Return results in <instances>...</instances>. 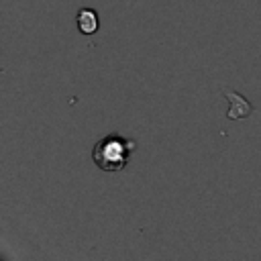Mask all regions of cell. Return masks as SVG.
Here are the masks:
<instances>
[{
	"label": "cell",
	"mask_w": 261,
	"mask_h": 261,
	"mask_svg": "<svg viewBox=\"0 0 261 261\" xmlns=\"http://www.w3.org/2000/svg\"><path fill=\"white\" fill-rule=\"evenodd\" d=\"M137 151V141L120 135H106L92 147V161L98 169L106 173H118L128 163Z\"/></svg>",
	"instance_id": "cell-1"
},
{
	"label": "cell",
	"mask_w": 261,
	"mask_h": 261,
	"mask_svg": "<svg viewBox=\"0 0 261 261\" xmlns=\"http://www.w3.org/2000/svg\"><path fill=\"white\" fill-rule=\"evenodd\" d=\"M75 24H77V31L82 35H94L100 29V16H98V12L94 8L84 6L75 14Z\"/></svg>",
	"instance_id": "cell-2"
},
{
	"label": "cell",
	"mask_w": 261,
	"mask_h": 261,
	"mask_svg": "<svg viewBox=\"0 0 261 261\" xmlns=\"http://www.w3.org/2000/svg\"><path fill=\"white\" fill-rule=\"evenodd\" d=\"M226 98L232 102V108H228V118H243V116H249V112L253 110V106L234 92H226Z\"/></svg>",
	"instance_id": "cell-3"
}]
</instances>
